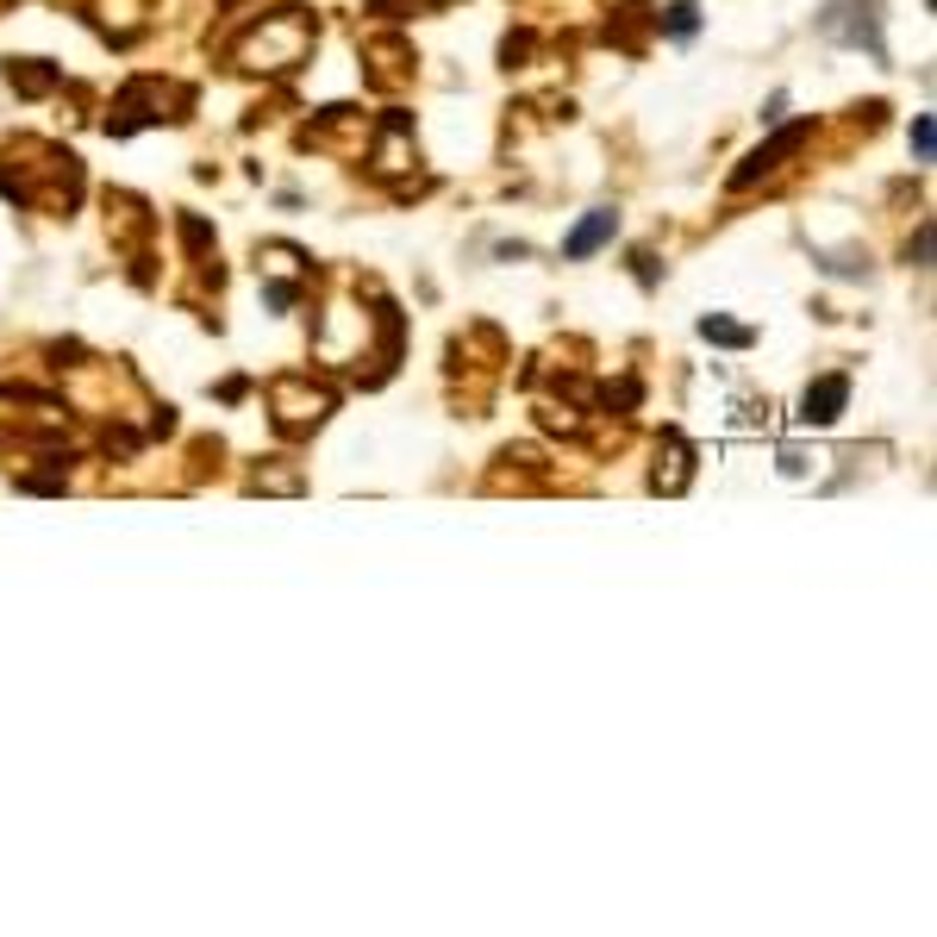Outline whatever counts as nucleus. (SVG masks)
Segmentation results:
<instances>
[{
	"label": "nucleus",
	"instance_id": "4",
	"mask_svg": "<svg viewBox=\"0 0 937 937\" xmlns=\"http://www.w3.org/2000/svg\"><path fill=\"white\" fill-rule=\"evenodd\" d=\"M669 25H675V32H682V39H688V32H694V7H688V0H682V7H669Z\"/></svg>",
	"mask_w": 937,
	"mask_h": 937
},
{
	"label": "nucleus",
	"instance_id": "3",
	"mask_svg": "<svg viewBox=\"0 0 937 937\" xmlns=\"http://www.w3.org/2000/svg\"><path fill=\"white\" fill-rule=\"evenodd\" d=\"M913 151L931 156V119H913Z\"/></svg>",
	"mask_w": 937,
	"mask_h": 937
},
{
	"label": "nucleus",
	"instance_id": "1",
	"mask_svg": "<svg viewBox=\"0 0 937 937\" xmlns=\"http://www.w3.org/2000/svg\"><path fill=\"white\" fill-rule=\"evenodd\" d=\"M843 394H850V382H843V375H831V382H819V388H806L800 420H806V425H831V420H838V406H843Z\"/></svg>",
	"mask_w": 937,
	"mask_h": 937
},
{
	"label": "nucleus",
	"instance_id": "2",
	"mask_svg": "<svg viewBox=\"0 0 937 937\" xmlns=\"http://www.w3.org/2000/svg\"><path fill=\"white\" fill-rule=\"evenodd\" d=\"M612 226H619L612 213H593L588 226H575V231H569V244H563V250H569V257H588V250H600V244L612 238Z\"/></svg>",
	"mask_w": 937,
	"mask_h": 937
}]
</instances>
